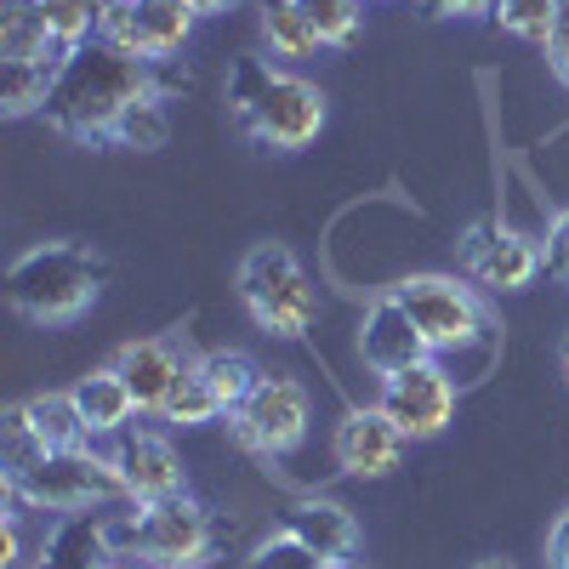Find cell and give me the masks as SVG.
<instances>
[{
  "label": "cell",
  "instance_id": "obj_15",
  "mask_svg": "<svg viewBox=\"0 0 569 569\" xmlns=\"http://www.w3.org/2000/svg\"><path fill=\"white\" fill-rule=\"evenodd\" d=\"M359 359L376 376H393V370H410L421 359H433V353H427V342H421V330H416V319L405 313V302L393 291L370 297V308L359 319Z\"/></svg>",
  "mask_w": 569,
  "mask_h": 569
},
{
  "label": "cell",
  "instance_id": "obj_1",
  "mask_svg": "<svg viewBox=\"0 0 569 569\" xmlns=\"http://www.w3.org/2000/svg\"><path fill=\"white\" fill-rule=\"evenodd\" d=\"M194 80H188L182 69L171 63H149V58H131L120 52L114 40H86L74 46V52L63 58L58 69V86L52 98H46L40 120L52 126L58 137L69 142H86V149H98V142L114 137L120 114L142 98H171V91H188Z\"/></svg>",
  "mask_w": 569,
  "mask_h": 569
},
{
  "label": "cell",
  "instance_id": "obj_18",
  "mask_svg": "<svg viewBox=\"0 0 569 569\" xmlns=\"http://www.w3.org/2000/svg\"><path fill=\"white\" fill-rule=\"evenodd\" d=\"M69 399H74V410L86 421V439H120L126 427H131V416H142L137 399H131V388H126V376L114 365L80 376V382L69 388Z\"/></svg>",
  "mask_w": 569,
  "mask_h": 569
},
{
  "label": "cell",
  "instance_id": "obj_22",
  "mask_svg": "<svg viewBox=\"0 0 569 569\" xmlns=\"http://www.w3.org/2000/svg\"><path fill=\"white\" fill-rule=\"evenodd\" d=\"M262 46H268V58H313L319 52V34L308 29L302 7L297 0H262Z\"/></svg>",
  "mask_w": 569,
  "mask_h": 569
},
{
  "label": "cell",
  "instance_id": "obj_12",
  "mask_svg": "<svg viewBox=\"0 0 569 569\" xmlns=\"http://www.w3.org/2000/svg\"><path fill=\"white\" fill-rule=\"evenodd\" d=\"M405 433L382 416V405H348L337 421V439H330V456H337L342 472L353 479H388V472L405 461Z\"/></svg>",
  "mask_w": 569,
  "mask_h": 569
},
{
  "label": "cell",
  "instance_id": "obj_11",
  "mask_svg": "<svg viewBox=\"0 0 569 569\" xmlns=\"http://www.w3.org/2000/svg\"><path fill=\"white\" fill-rule=\"evenodd\" d=\"M461 262H467V273L479 279V284H490V291H530V284L547 273V251H541V240H530V233L507 228L501 217L467 228Z\"/></svg>",
  "mask_w": 569,
  "mask_h": 569
},
{
  "label": "cell",
  "instance_id": "obj_36",
  "mask_svg": "<svg viewBox=\"0 0 569 569\" xmlns=\"http://www.w3.org/2000/svg\"><path fill=\"white\" fill-rule=\"evenodd\" d=\"M319 569H353V563H319Z\"/></svg>",
  "mask_w": 569,
  "mask_h": 569
},
{
  "label": "cell",
  "instance_id": "obj_2",
  "mask_svg": "<svg viewBox=\"0 0 569 569\" xmlns=\"http://www.w3.org/2000/svg\"><path fill=\"white\" fill-rule=\"evenodd\" d=\"M228 114L262 149L302 154L325 131V91L291 69H273L268 58H233L228 63Z\"/></svg>",
  "mask_w": 569,
  "mask_h": 569
},
{
  "label": "cell",
  "instance_id": "obj_37",
  "mask_svg": "<svg viewBox=\"0 0 569 569\" xmlns=\"http://www.w3.org/2000/svg\"><path fill=\"white\" fill-rule=\"evenodd\" d=\"M109 569H137V563H126V558H120V563H109Z\"/></svg>",
  "mask_w": 569,
  "mask_h": 569
},
{
  "label": "cell",
  "instance_id": "obj_32",
  "mask_svg": "<svg viewBox=\"0 0 569 569\" xmlns=\"http://www.w3.org/2000/svg\"><path fill=\"white\" fill-rule=\"evenodd\" d=\"M547 569H569V507L552 518V530H547Z\"/></svg>",
  "mask_w": 569,
  "mask_h": 569
},
{
  "label": "cell",
  "instance_id": "obj_8",
  "mask_svg": "<svg viewBox=\"0 0 569 569\" xmlns=\"http://www.w3.org/2000/svg\"><path fill=\"white\" fill-rule=\"evenodd\" d=\"M308 421H313L308 388L291 382V376H262L257 393L233 410V439H240L251 456H262V461H284V456L302 450Z\"/></svg>",
  "mask_w": 569,
  "mask_h": 569
},
{
  "label": "cell",
  "instance_id": "obj_14",
  "mask_svg": "<svg viewBox=\"0 0 569 569\" xmlns=\"http://www.w3.org/2000/svg\"><path fill=\"white\" fill-rule=\"evenodd\" d=\"M109 563H120V541L103 507L58 512V525L46 530L40 552L29 558V569H109Z\"/></svg>",
  "mask_w": 569,
  "mask_h": 569
},
{
  "label": "cell",
  "instance_id": "obj_17",
  "mask_svg": "<svg viewBox=\"0 0 569 569\" xmlns=\"http://www.w3.org/2000/svg\"><path fill=\"white\" fill-rule=\"evenodd\" d=\"M284 530H291L319 563H353L365 530H359V518L342 507V501H330V496H302L284 507Z\"/></svg>",
  "mask_w": 569,
  "mask_h": 569
},
{
  "label": "cell",
  "instance_id": "obj_4",
  "mask_svg": "<svg viewBox=\"0 0 569 569\" xmlns=\"http://www.w3.org/2000/svg\"><path fill=\"white\" fill-rule=\"evenodd\" d=\"M7 485V512L34 507V512H91V507H114L126 501V485L109 456H98L91 445L74 450H40L29 467L0 472Z\"/></svg>",
  "mask_w": 569,
  "mask_h": 569
},
{
  "label": "cell",
  "instance_id": "obj_35",
  "mask_svg": "<svg viewBox=\"0 0 569 569\" xmlns=\"http://www.w3.org/2000/svg\"><path fill=\"white\" fill-rule=\"evenodd\" d=\"M563 376H569V337H563Z\"/></svg>",
  "mask_w": 569,
  "mask_h": 569
},
{
  "label": "cell",
  "instance_id": "obj_5",
  "mask_svg": "<svg viewBox=\"0 0 569 569\" xmlns=\"http://www.w3.org/2000/svg\"><path fill=\"white\" fill-rule=\"evenodd\" d=\"M120 558L137 569H200L217 552V518L206 501L194 496H171V501H149L137 507L126 525H114Z\"/></svg>",
  "mask_w": 569,
  "mask_h": 569
},
{
  "label": "cell",
  "instance_id": "obj_26",
  "mask_svg": "<svg viewBox=\"0 0 569 569\" xmlns=\"http://www.w3.org/2000/svg\"><path fill=\"white\" fill-rule=\"evenodd\" d=\"M507 34L518 40H530V46H547L558 18H563V0H496V12H490Z\"/></svg>",
  "mask_w": 569,
  "mask_h": 569
},
{
  "label": "cell",
  "instance_id": "obj_7",
  "mask_svg": "<svg viewBox=\"0 0 569 569\" xmlns=\"http://www.w3.org/2000/svg\"><path fill=\"white\" fill-rule=\"evenodd\" d=\"M393 297L405 302V313L416 319L427 353H472L490 348V313L472 297V284L450 279V273H410L393 284Z\"/></svg>",
  "mask_w": 569,
  "mask_h": 569
},
{
  "label": "cell",
  "instance_id": "obj_33",
  "mask_svg": "<svg viewBox=\"0 0 569 569\" xmlns=\"http://www.w3.org/2000/svg\"><path fill=\"white\" fill-rule=\"evenodd\" d=\"M188 7H194L200 18H217V12H228V7H233V0H188Z\"/></svg>",
  "mask_w": 569,
  "mask_h": 569
},
{
  "label": "cell",
  "instance_id": "obj_16",
  "mask_svg": "<svg viewBox=\"0 0 569 569\" xmlns=\"http://www.w3.org/2000/svg\"><path fill=\"white\" fill-rule=\"evenodd\" d=\"M188 365H194V359L177 348V337H142V342H126L114 353V370L126 376V388H131V399H137L142 416H160V405L171 399V388L188 376Z\"/></svg>",
  "mask_w": 569,
  "mask_h": 569
},
{
  "label": "cell",
  "instance_id": "obj_30",
  "mask_svg": "<svg viewBox=\"0 0 569 569\" xmlns=\"http://www.w3.org/2000/svg\"><path fill=\"white\" fill-rule=\"evenodd\" d=\"M496 0H421V18L450 23V18H490Z\"/></svg>",
  "mask_w": 569,
  "mask_h": 569
},
{
  "label": "cell",
  "instance_id": "obj_21",
  "mask_svg": "<svg viewBox=\"0 0 569 569\" xmlns=\"http://www.w3.org/2000/svg\"><path fill=\"white\" fill-rule=\"evenodd\" d=\"M194 370L211 382V393L222 399V410L233 416L251 393H257V382H262V370H257V359L251 353H233V348H211V353H200L194 359Z\"/></svg>",
  "mask_w": 569,
  "mask_h": 569
},
{
  "label": "cell",
  "instance_id": "obj_29",
  "mask_svg": "<svg viewBox=\"0 0 569 569\" xmlns=\"http://www.w3.org/2000/svg\"><path fill=\"white\" fill-rule=\"evenodd\" d=\"M541 251H547V273L569 284V211H558V217H552V228H547Z\"/></svg>",
  "mask_w": 569,
  "mask_h": 569
},
{
  "label": "cell",
  "instance_id": "obj_13",
  "mask_svg": "<svg viewBox=\"0 0 569 569\" xmlns=\"http://www.w3.org/2000/svg\"><path fill=\"white\" fill-rule=\"evenodd\" d=\"M114 472L126 485V507H149V501H171L188 490V472H182V456L171 450V439L160 433H120L114 445Z\"/></svg>",
  "mask_w": 569,
  "mask_h": 569
},
{
  "label": "cell",
  "instance_id": "obj_20",
  "mask_svg": "<svg viewBox=\"0 0 569 569\" xmlns=\"http://www.w3.org/2000/svg\"><path fill=\"white\" fill-rule=\"evenodd\" d=\"M34 58H63V52L34 0H7V12H0V63H34Z\"/></svg>",
  "mask_w": 569,
  "mask_h": 569
},
{
  "label": "cell",
  "instance_id": "obj_34",
  "mask_svg": "<svg viewBox=\"0 0 569 569\" xmlns=\"http://www.w3.org/2000/svg\"><path fill=\"white\" fill-rule=\"evenodd\" d=\"M479 569H512V563H501V558H485V563H479Z\"/></svg>",
  "mask_w": 569,
  "mask_h": 569
},
{
  "label": "cell",
  "instance_id": "obj_27",
  "mask_svg": "<svg viewBox=\"0 0 569 569\" xmlns=\"http://www.w3.org/2000/svg\"><path fill=\"white\" fill-rule=\"evenodd\" d=\"M319 46H353L365 23V0H297Z\"/></svg>",
  "mask_w": 569,
  "mask_h": 569
},
{
  "label": "cell",
  "instance_id": "obj_6",
  "mask_svg": "<svg viewBox=\"0 0 569 569\" xmlns=\"http://www.w3.org/2000/svg\"><path fill=\"white\" fill-rule=\"evenodd\" d=\"M233 284H240V302L251 308V319L268 330V337H284V342H302L308 325L319 313V297L302 273V262L291 257V246L279 240H262L240 257L233 268Z\"/></svg>",
  "mask_w": 569,
  "mask_h": 569
},
{
  "label": "cell",
  "instance_id": "obj_31",
  "mask_svg": "<svg viewBox=\"0 0 569 569\" xmlns=\"http://www.w3.org/2000/svg\"><path fill=\"white\" fill-rule=\"evenodd\" d=\"M547 63H552V74L569 86V0H563V18H558V29H552V40H547Z\"/></svg>",
  "mask_w": 569,
  "mask_h": 569
},
{
  "label": "cell",
  "instance_id": "obj_9",
  "mask_svg": "<svg viewBox=\"0 0 569 569\" xmlns=\"http://www.w3.org/2000/svg\"><path fill=\"white\" fill-rule=\"evenodd\" d=\"M456 399H461V388H456V376H450L439 359H421V365H410V370L382 376V393H376L382 416L399 427L410 445L439 439L445 427L456 421Z\"/></svg>",
  "mask_w": 569,
  "mask_h": 569
},
{
  "label": "cell",
  "instance_id": "obj_24",
  "mask_svg": "<svg viewBox=\"0 0 569 569\" xmlns=\"http://www.w3.org/2000/svg\"><path fill=\"white\" fill-rule=\"evenodd\" d=\"M222 416H228L222 399L211 393V382H206L194 365H188V376L171 388V399L160 405V421H166V427H211V421H222Z\"/></svg>",
  "mask_w": 569,
  "mask_h": 569
},
{
  "label": "cell",
  "instance_id": "obj_25",
  "mask_svg": "<svg viewBox=\"0 0 569 569\" xmlns=\"http://www.w3.org/2000/svg\"><path fill=\"white\" fill-rule=\"evenodd\" d=\"M114 149H131V154H154V149H166L171 142V114H166V98H142V103H131L126 114H120V126H114Z\"/></svg>",
  "mask_w": 569,
  "mask_h": 569
},
{
  "label": "cell",
  "instance_id": "obj_3",
  "mask_svg": "<svg viewBox=\"0 0 569 569\" xmlns=\"http://www.w3.org/2000/svg\"><path fill=\"white\" fill-rule=\"evenodd\" d=\"M109 284L103 251L80 240H46L23 251L7 273V308L29 325H74Z\"/></svg>",
  "mask_w": 569,
  "mask_h": 569
},
{
  "label": "cell",
  "instance_id": "obj_10",
  "mask_svg": "<svg viewBox=\"0 0 569 569\" xmlns=\"http://www.w3.org/2000/svg\"><path fill=\"white\" fill-rule=\"evenodd\" d=\"M200 12L188 7V0H114L103 12V40H114L120 52L131 58H149V63H171L188 34H194Z\"/></svg>",
  "mask_w": 569,
  "mask_h": 569
},
{
  "label": "cell",
  "instance_id": "obj_19",
  "mask_svg": "<svg viewBox=\"0 0 569 569\" xmlns=\"http://www.w3.org/2000/svg\"><path fill=\"white\" fill-rule=\"evenodd\" d=\"M58 69H63V58L0 63V114H7V120L40 114V109H46V98H52V86H58Z\"/></svg>",
  "mask_w": 569,
  "mask_h": 569
},
{
  "label": "cell",
  "instance_id": "obj_28",
  "mask_svg": "<svg viewBox=\"0 0 569 569\" xmlns=\"http://www.w3.org/2000/svg\"><path fill=\"white\" fill-rule=\"evenodd\" d=\"M246 569H319V558H313L291 530H279V536H268V541H257V547H251Z\"/></svg>",
  "mask_w": 569,
  "mask_h": 569
},
{
  "label": "cell",
  "instance_id": "obj_23",
  "mask_svg": "<svg viewBox=\"0 0 569 569\" xmlns=\"http://www.w3.org/2000/svg\"><path fill=\"white\" fill-rule=\"evenodd\" d=\"M23 410H29V427L40 433V445H46V450H74V445H91V439H86V421H80V410H74V399H69V393H34V399H23Z\"/></svg>",
  "mask_w": 569,
  "mask_h": 569
}]
</instances>
